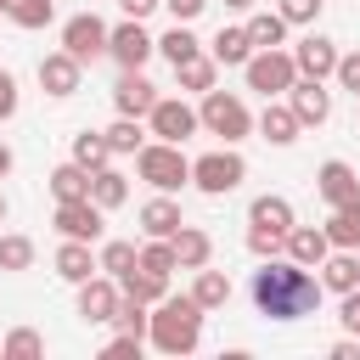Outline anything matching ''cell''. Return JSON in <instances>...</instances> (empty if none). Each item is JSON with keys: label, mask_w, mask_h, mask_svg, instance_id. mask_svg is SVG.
<instances>
[{"label": "cell", "mask_w": 360, "mask_h": 360, "mask_svg": "<svg viewBox=\"0 0 360 360\" xmlns=\"http://www.w3.org/2000/svg\"><path fill=\"white\" fill-rule=\"evenodd\" d=\"M0 219H6V191H0Z\"/></svg>", "instance_id": "obj_50"}, {"label": "cell", "mask_w": 360, "mask_h": 360, "mask_svg": "<svg viewBox=\"0 0 360 360\" xmlns=\"http://www.w3.org/2000/svg\"><path fill=\"white\" fill-rule=\"evenodd\" d=\"M321 287L326 292H354L360 287V253H349V248H332L326 259H321Z\"/></svg>", "instance_id": "obj_18"}, {"label": "cell", "mask_w": 360, "mask_h": 360, "mask_svg": "<svg viewBox=\"0 0 360 360\" xmlns=\"http://www.w3.org/2000/svg\"><path fill=\"white\" fill-rule=\"evenodd\" d=\"M326 236H332V248H360V202H349V208H332V219H326Z\"/></svg>", "instance_id": "obj_34"}, {"label": "cell", "mask_w": 360, "mask_h": 360, "mask_svg": "<svg viewBox=\"0 0 360 360\" xmlns=\"http://www.w3.org/2000/svg\"><path fill=\"white\" fill-rule=\"evenodd\" d=\"M214 73H219V62H214L208 51L174 68V79H180V90H197V96H208V90H214Z\"/></svg>", "instance_id": "obj_33"}, {"label": "cell", "mask_w": 360, "mask_h": 360, "mask_svg": "<svg viewBox=\"0 0 360 360\" xmlns=\"http://www.w3.org/2000/svg\"><path fill=\"white\" fill-rule=\"evenodd\" d=\"M6 6H11V0H0V11H6Z\"/></svg>", "instance_id": "obj_51"}, {"label": "cell", "mask_w": 360, "mask_h": 360, "mask_svg": "<svg viewBox=\"0 0 360 360\" xmlns=\"http://www.w3.org/2000/svg\"><path fill=\"white\" fill-rule=\"evenodd\" d=\"M197 118H202L208 135H225V146H236L242 135H253V112H248V101L231 96V90H208L202 107H197Z\"/></svg>", "instance_id": "obj_5"}, {"label": "cell", "mask_w": 360, "mask_h": 360, "mask_svg": "<svg viewBox=\"0 0 360 360\" xmlns=\"http://www.w3.org/2000/svg\"><path fill=\"white\" fill-rule=\"evenodd\" d=\"M326 354H332V360H360V338L349 332V338H338V343H332Z\"/></svg>", "instance_id": "obj_46"}, {"label": "cell", "mask_w": 360, "mask_h": 360, "mask_svg": "<svg viewBox=\"0 0 360 360\" xmlns=\"http://www.w3.org/2000/svg\"><path fill=\"white\" fill-rule=\"evenodd\" d=\"M158 51L169 56V68H180V62H191V56H202V39L191 34V22H174L163 39H158Z\"/></svg>", "instance_id": "obj_28"}, {"label": "cell", "mask_w": 360, "mask_h": 360, "mask_svg": "<svg viewBox=\"0 0 360 360\" xmlns=\"http://www.w3.org/2000/svg\"><path fill=\"white\" fill-rule=\"evenodd\" d=\"M17 101H22V96H17V79L0 68V118H11V112H17Z\"/></svg>", "instance_id": "obj_44"}, {"label": "cell", "mask_w": 360, "mask_h": 360, "mask_svg": "<svg viewBox=\"0 0 360 360\" xmlns=\"http://www.w3.org/2000/svg\"><path fill=\"white\" fill-rule=\"evenodd\" d=\"M259 45L248 39V22H236V28H219L214 39H208V56L219 62V68H248V56H253Z\"/></svg>", "instance_id": "obj_19"}, {"label": "cell", "mask_w": 360, "mask_h": 360, "mask_svg": "<svg viewBox=\"0 0 360 360\" xmlns=\"http://www.w3.org/2000/svg\"><path fill=\"white\" fill-rule=\"evenodd\" d=\"M338 56H343L338 39H326V34H315V28L292 45V62H298L304 79H332V73H338Z\"/></svg>", "instance_id": "obj_13"}, {"label": "cell", "mask_w": 360, "mask_h": 360, "mask_svg": "<svg viewBox=\"0 0 360 360\" xmlns=\"http://www.w3.org/2000/svg\"><path fill=\"white\" fill-rule=\"evenodd\" d=\"M107 34H112V28H107L96 11H79V17H68V22H62V51H73L79 62H90V56H101V51H107Z\"/></svg>", "instance_id": "obj_11"}, {"label": "cell", "mask_w": 360, "mask_h": 360, "mask_svg": "<svg viewBox=\"0 0 360 360\" xmlns=\"http://www.w3.org/2000/svg\"><path fill=\"white\" fill-rule=\"evenodd\" d=\"M146 124H152V135L158 141H191L197 129H202V118H197V107L191 101H180V96H158V107L146 112Z\"/></svg>", "instance_id": "obj_8"}, {"label": "cell", "mask_w": 360, "mask_h": 360, "mask_svg": "<svg viewBox=\"0 0 360 360\" xmlns=\"http://www.w3.org/2000/svg\"><path fill=\"white\" fill-rule=\"evenodd\" d=\"M321 6H326V0H276V11H281L292 28H315V22H321Z\"/></svg>", "instance_id": "obj_40"}, {"label": "cell", "mask_w": 360, "mask_h": 360, "mask_svg": "<svg viewBox=\"0 0 360 360\" xmlns=\"http://www.w3.org/2000/svg\"><path fill=\"white\" fill-rule=\"evenodd\" d=\"M0 354H6V360H39V354H45V338H39L34 326H17V332L0 338Z\"/></svg>", "instance_id": "obj_35"}, {"label": "cell", "mask_w": 360, "mask_h": 360, "mask_svg": "<svg viewBox=\"0 0 360 360\" xmlns=\"http://www.w3.org/2000/svg\"><path fill=\"white\" fill-rule=\"evenodd\" d=\"M287 28H292V22H287L281 11H259V6L248 11V39H253L259 51H270V45H287Z\"/></svg>", "instance_id": "obj_25"}, {"label": "cell", "mask_w": 360, "mask_h": 360, "mask_svg": "<svg viewBox=\"0 0 360 360\" xmlns=\"http://www.w3.org/2000/svg\"><path fill=\"white\" fill-rule=\"evenodd\" d=\"M79 84H84V62H79L73 51H51V56H39V90H45V96L62 101V96H73Z\"/></svg>", "instance_id": "obj_14"}, {"label": "cell", "mask_w": 360, "mask_h": 360, "mask_svg": "<svg viewBox=\"0 0 360 360\" xmlns=\"http://www.w3.org/2000/svg\"><path fill=\"white\" fill-rule=\"evenodd\" d=\"M354 253H360V248H354Z\"/></svg>", "instance_id": "obj_52"}, {"label": "cell", "mask_w": 360, "mask_h": 360, "mask_svg": "<svg viewBox=\"0 0 360 360\" xmlns=\"http://www.w3.org/2000/svg\"><path fill=\"white\" fill-rule=\"evenodd\" d=\"M112 107H118L124 118H146V112L158 107V84H152L141 68H124L118 84H112Z\"/></svg>", "instance_id": "obj_15"}, {"label": "cell", "mask_w": 360, "mask_h": 360, "mask_svg": "<svg viewBox=\"0 0 360 360\" xmlns=\"http://www.w3.org/2000/svg\"><path fill=\"white\" fill-rule=\"evenodd\" d=\"M315 191L326 197V208H349V202H360V174L343 158H326L321 174H315Z\"/></svg>", "instance_id": "obj_16"}, {"label": "cell", "mask_w": 360, "mask_h": 360, "mask_svg": "<svg viewBox=\"0 0 360 360\" xmlns=\"http://www.w3.org/2000/svg\"><path fill=\"white\" fill-rule=\"evenodd\" d=\"M338 321H343V326L360 338V287H354V292H343V304H338Z\"/></svg>", "instance_id": "obj_43"}, {"label": "cell", "mask_w": 360, "mask_h": 360, "mask_svg": "<svg viewBox=\"0 0 360 360\" xmlns=\"http://www.w3.org/2000/svg\"><path fill=\"white\" fill-rule=\"evenodd\" d=\"M118 304H124V287H118V276L96 270L90 281H79V321H90V326H112Z\"/></svg>", "instance_id": "obj_7"}, {"label": "cell", "mask_w": 360, "mask_h": 360, "mask_svg": "<svg viewBox=\"0 0 360 360\" xmlns=\"http://www.w3.org/2000/svg\"><path fill=\"white\" fill-rule=\"evenodd\" d=\"M96 259H101V270H107V276H129V270L141 264V248H135V242H101V253H96Z\"/></svg>", "instance_id": "obj_36"}, {"label": "cell", "mask_w": 360, "mask_h": 360, "mask_svg": "<svg viewBox=\"0 0 360 360\" xmlns=\"http://www.w3.org/2000/svg\"><path fill=\"white\" fill-rule=\"evenodd\" d=\"M191 298H197L202 309H225V304H231V276L202 264V270H197V281H191Z\"/></svg>", "instance_id": "obj_27"}, {"label": "cell", "mask_w": 360, "mask_h": 360, "mask_svg": "<svg viewBox=\"0 0 360 360\" xmlns=\"http://www.w3.org/2000/svg\"><path fill=\"white\" fill-rule=\"evenodd\" d=\"M118 287H124V298H141V304H158V298H169V276H152V270H129V276H118Z\"/></svg>", "instance_id": "obj_32"}, {"label": "cell", "mask_w": 360, "mask_h": 360, "mask_svg": "<svg viewBox=\"0 0 360 360\" xmlns=\"http://www.w3.org/2000/svg\"><path fill=\"white\" fill-rule=\"evenodd\" d=\"M332 79H338V84H343V90H349V96L360 101V51H343V56H338V73H332Z\"/></svg>", "instance_id": "obj_42"}, {"label": "cell", "mask_w": 360, "mask_h": 360, "mask_svg": "<svg viewBox=\"0 0 360 360\" xmlns=\"http://www.w3.org/2000/svg\"><path fill=\"white\" fill-rule=\"evenodd\" d=\"M101 202L96 197H73V202H56V231L73 236V242H101Z\"/></svg>", "instance_id": "obj_12"}, {"label": "cell", "mask_w": 360, "mask_h": 360, "mask_svg": "<svg viewBox=\"0 0 360 360\" xmlns=\"http://www.w3.org/2000/svg\"><path fill=\"white\" fill-rule=\"evenodd\" d=\"M73 163H79V169H90V174H96V169H107V163H112V146H107V135H101V129H84V135H73Z\"/></svg>", "instance_id": "obj_30"}, {"label": "cell", "mask_w": 360, "mask_h": 360, "mask_svg": "<svg viewBox=\"0 0 360 360\" xmlns=\"http://www.w3.org/2000/svg\"><path fill=\"white\" fill-rule=\"evenodd\" d=\"M0 270H11V276L17 270H34V236H17V231L0 236Z\"/></svg>", "instance_id": "obj_38"}, {"label": "cell", "mask_w": 360, "mask_h": 360, "mask_svg": "<svg viewBox=\"0 0 360 360\" xmlns=\"http://www.w3.org/2000/svg\"><path fill=\"white\" fill-rule=\"evenodd\" d=\"M287 248V236H276V231H264V225H248V253H259V259H276Z\"/></svg>", "instance_id": "obj_41"}, {"label": "cell", "mask_w": 360, "mask_h": 360, "mask_svg": "<svg viewBox=\"0 0 360 360\" xmlns=\"http://www.w3.org/2000/svg\"><path fill=\"white\" fill-rule=\"evenodd\" d=\"M202 304L191 298V292H169V298H158V309H152V332H146V343L158 349V354H191L197 343H202Z\"/></svg>", "instance_id": "obj_2"}, {"label": "cell", "mask_w": 360, "mask_h": 360, "mask_svg": "<svg viewBox=\"0 0 360 360\" xmlns=\"http://www.w3.org/2000/svg\"><path fill=\"white\" fill-rule=\"evenodd\" d=\"M96 270H101V259L90 253V242H73V236H62V248H56V276L79 287V281H90Z\"/></svg>", "instance_id": "obj_20"}, {"label": "cell", "mask_w": 360, "mask_h": 360, "mask_svg": "<svg viewBox=\"0 0 360 360\" xmlns=\"http://www.w3.org/2000/svg\"><path fill=\"white\" fill-rule=\"evenodd\" d=\"M225 6H231V11H253L259 0H225Z\"/></svg>", "instance_id": "obj_49"}, {"label": "cell", "mask_w": 360, "mask_h": 360, "mask_svg": "<svg viewBox=\"0 0 360 360\" xmlns=\"http://www.w3.org/2000/svg\"><path fill=\"white\" fill-rule=\"evenodd\" d=\"M101 135H107L112 158H135V152L146 146V129H141V118H124V112H118V124H107Z\"/></svg>", "instance_id": "obj_29"}, {"label": "cell", "mask_w": 360, "mask_h": 360, "mask_svg": "<svg viewBox=\"0 0 360 360\" xmlns=\"http://www.w3.org/2000/svg\"><path fill=\"white\" fill-rule=\"evenodd\" d=\"M90 197H96L101 208H124V202H129V180L107 163V169H96V174H90Z\"/></svg>", "instance_id": "obj_31"}, {"label": "cell", "mask_w": 360, "mask_h": 360, "mask_svg": "<svg viewBox=\"0 0 360 360\" xmlns=\"http://www.w3.org/2000/svg\"><path fill=\"white\" fill-rule=\"evenodd\" d=\"M135 169H141V180H146L152 191H180V186L191 180V158H186L174 141H146V146L135 152Z\"/></svg>", "instance_id": "obj_3"}, {"label": "cell", "mask_w": 360, "mask_h": 360, "mask_svg": "<svg viewBox=\"0 0 360 360\" xmlns=\"http://www.w3.org/2000/svg\"><path fill=\"white\" fill-rule=\"evenodd\" d=\"M298 112L287 107V101H264V112H259V135L270 141V146H292L298 141Z\"/></svg>", "instance_id": "obj_21"}, {"label": "cell", "mask_w": 360, "mask_h": 360, "mask_svg": "<svg viewBox=\"0 0 360 360\" xmlns=\"http://www.w3.org/2000/svg\"><path fill=\"white\" fill-rule=\"evenodd\" d=\"M287 107L298 112V124L304 129H321L326 118H332V90H326V79H292V90H287Z\"/></svg>", "instance_id": "obj_10"}, {"label": "cell", "mask_w": 360, "mask_h": 360, "mask_svg": "<svg viewBox=\"0 0 360 360\" xmlns=\"http://www.w3.org/2000/svg\"><path fill=\"white\" fill-rule=\"evenodd\" d=\"M169 242H174V259H180V270H202V264L214 259V242H208V231H197V225H180Z\"/></svg>", "instance_id": "obj_24"}, {"label": "cell", "mask_w": 360, "mask_h": 360, "mask_svg": "<svg viewBox=\"0 0 360 360\" xmlns=\"http://www.w3.org/2000/svg\"><path fill=\"white\" fill-rule=\"evenodd\" d=\"M186 219H180V202L169 197V191H158L152 202H141V231L146 236H174Z\"/></svg>", "instance_id": "obj_22"}, {"label": "cell", "mask_w": 360, "mask_h": 360, "mask_svg": "<svg viewBox=\"0 0 360 360\" xmlns=\"http://www.w3.org/2000/svg\"><path fill=\"white\" fill-rule=\"evenodd\" d=\"M281 253H287V259H298V264H309V270H321V259L332 253V236H326V225H292Z\"/></svg>", "instance_id": "obj_17"}, {"label": "cell", "mask_w": 360, "mask_h": 360, "mask_svg": "<svg viewBox=\"0 0 360 360\" xmlns=\"http://www.w3.org/2000/svg\"><path fill=\"white\" fill-rule=\"evenodd\" d=\"M6 174H11V146L0 141V180H6Z\"/></svg>", "instance_id": "obj_48"}, {"label": "cell", "mask_w": 360, "mask_h": 360, "mask_svg": "<svg viewBox=\"0 0 360 360\" xmlns=\"http://www.w3.org/2000/svg\"><path fill=\"white\" fill-rule=\"evenodd\" d=\"M248 292H253V309H259V315H270V321H304V315L321 309V292H326V287H321V276H315L309 264L276 253V259H264V264L253 270Z\"/></svg>", "instance_id": "obj_1"}, {"label": "cell", "mask_w": 360, "mask_h": 360, "mask_svg": "<svg viewBox=\"0 0 360 360\" xmlns=\"http://www.w3.org/2000/svg\"><path fill=\"white\" fill-rule=\"evenodd\" d=\"M163 6H169V11H174V22H197V17H202V6H208V0H163Z\"/></svg>", "instance_id": "obj_45"}, {"label": "cell", "mask_w": 360, "mask_h": 360, "mask_svg": "<svg viewBox=\"0 0 360 360\" xmlns=\"http://www.w3.org/2000/svg\"><path fill=\"white\" fill-rule=\"evenodd\" d=\"M248 225H264V231H276V236H287L298 219H292V202L287 197H276V191H264V197H253V208H248Z\"/></svg>", "instance_id": "obj_23"}, {"label": "cell", "mask_w": 360, "mask_h": 360, "mask_svg": "<svg viewBox=\"0 0 360 360\" xmlns=\"http://www.w3.org/2000/svg\"><path fill=\"white\" fill-rule=\"evenodd\" d=\"M242 79H248V90H259L264 101H276V96H287V90H292V79H298V62H292V51L270 45V51H253V56H248Z\"/></svg>", "instance_id": "obj_4"}, {"label": "cell", "mask_w": 360, "mask_h": 360, "mask_svg": "<svg viewBox=\"0 0 360 360\" xmlns=\"http://www.w3.org/2000/svg\"><path fill=\"white\" fill-rule=\"evenodd\" d=\"M242 180H248V163H242L236 146H214V152L191 158V186L208 191V197H225V191H236Z\"/></svg>", "instance_id": "obj_6"}, {"label": "cell", "mask_w": 360, "mask_h": 360, "mask_svg": "<svg viewBox=\"0 0 360 360\" xmlns=\"http://www.w3.org/2000/svg\"><path fill=\"white\" fill-rule=\"evenodd\" d=\"M118 6H124V17H141V22H146V17H152L163 0H118Z\"/></svg>", "instance_id": "obj_47"}, {"label": "cell", "mask_w": 360, "mask_h": 360, "mask_svg": "<svg viewBox=\"0 0 360 360\" xmlns=\"http://www.w3.org/2000/svg\"><path fill=\"white\" fill-rule=\"evenodd\" d=\"M6 17H11L17 28H45V22L56 17V0H11Z\"/></svg>", "instance_id": "obj_39"}, {"label": "cell", "mask_w": 360, "mask_h": 360, "mask_svg": "<svg viewBox=\"0 0 360 360\" xmlns=\"http://www.w3.org/2000/svg\"><path fill=\"white\" fill-rule=\"evenodd\" d=\"M51 197L56 202H73V197H90V169H79L73 158L51 169Z\"/></svg>", "instance_id": "obj_26"}, {"label": "cell", "mask_w": 360, "mask_h": 360, "mask_svg": "<svg viewBox=\"0 0 360 360\" xmlns=\"http://www.w3.org/2000/svg\"><path fill=\"white\" fill-rule=\"evenodd\" d=\"M152 51H158V39L141 28V17H124V22L107 34V56H112L118 68H146Z\"/></svg>", "instance_id": "obj_9"}, {"label": "cell", "mask_w": 360, "mask_h": 360, "mask_svg": "<svg viewBox=\"0 0 360 360\" xmlns=\"http://www.w3.org/2000/svg\"><path fill=\"white\" fill-rule=\"evenodd\" d=\"M146 309H152V304H141V298H124V304H118V315H112V326L146 343V332H152V315H146Z\"/></svg>", "instance_id": "obj_37"}]
</instances>
